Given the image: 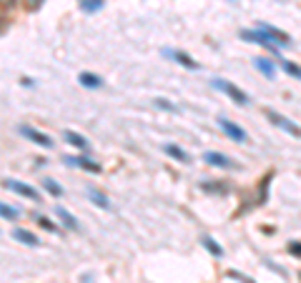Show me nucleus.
Listing matches in <instances>:
<instances>
[{
  "label": "nucleus",
  "mask_w": 301,
  "mask_h": 283,
  "mask_svg": "<svg viewBox=\"0 0 301 283\" xmlns=\"http://www.w3.org/2000/svg\"><path fill=\"white\" fill-rule=\"evenodd\" d=\"M214 86H216L221 93H226V96H228L234 103H238V106H248V103H251V98H248L238 86H234V83H228V80H224V78H216Z\"/></svg>",
  "instance_id": "1"
},
{
  "label": "nucleus",
  "mask_w": 301,
  "mask_h": 283,
  "mask_svg": "<svg viewBox=\"0 0 301 283\" xmlns=\"http://www.w3.org/2000/svg\"><path fill=\"white\" fill-rule=\"evenodd\" d=\"M266 118L271 120V126L281 128L284 133H288V136H294V138H301V128H298L296 123H291L286 116H281V113H276V110H266Z\"/></svg>",
  "instance_id": "2"
},
{
  "label": "nucleus",
  "mask_w": 301,
  "mask_h": 283,
  "mask_svg": "<svg viewBox=\"0 0 301 283\" xmlns=\"http://www.w3.org/2000/svg\"><path fill=\"white\" fill-rule=\"evenodd\" d=\"M8 190H13V193H18V196H23V198H30V200H36V203H40V193L33 188V186H26V183H20V180H6L3 183Z\"/></svg>",
  "instance_id": "3"
},
{
  "label": "nucleus",
  "mask_w": 301,
  "mask_h": 283,
  "mask_svg": "<svg viewBox=\"0 0 301 283\" xmlns=\"http://www.w3.org/2000/svg\"><path fill=\"white\" fill-rule=\"evenodd\" d=\"M241 38H244V40H248V43L264 46V48H268L271 53H276V46L271 43V38H268L264 30H241Z\"/></svg>",
  "instance_id": "4"
},
{
  "label": "nucleus",
  "mask_w": 301,
  "mask_h": 283,
  "mask_svg": "<svg viewBox=\"0 0 301 283\" xmlns=\"http://www.w3.org/2000/svg\"><path fill=\"white\" fill-rule=\"evenodd\" d=\"M204 160L208 166H216V168H226V170H238V163H234L231 158H226L224 153H216V150H208L204 156Z\"/></svg>",
  "instance_id": "5"
},
{
  "label": "nucleus",
  "mask_w": 301,
  "mask_h": 283,
  "mask_svg": "<svg viewBox=\"0 0 301 283\" xmlns=\"http://www.w3.org/2000/svg\"><path fill=\"white\" fill-rule=\"evenodd\" d=\"M218 126H221V130H224L231 140L246 143V130H244L241 126H236V123H231V120H226V118H218Z\"/></svg>",
  "instance_id": "6"
},
{
  "label": "nucleus",
  "mask_w": 301,
  "mask_h": 283,
  "mask_svg": "<svg viewBox=\"0 0 301 283\" xmlns=\"http://www.w3.org/2000/svg\"><path fill=\"white\" fill-rule=\"evenodd\" d=\"M20 133H23L28 140L38 143L40 148H53V140H50L46 133H40V130H36V128H30V126H23V128H20Z\"/></svg>",
  "instance_id": "7"
},
{
  "label": "nucleus",
  "mask_w": 301,
  "mask_h": 283,
  "mask_svg": "<svg viewBox=\"0 0 301 283\" xmlns=\"http://www.w3.org/2000/svg\"><path fill=\"white\" fill-rule=\"evenodd\" d=\"M164 56H166V58H174V60H176V63H181L184 68L198 70V63H196V60H194L191 56H186L184 50H168V48H166V50H164Z\"/></svg>",
  "instance_id": "8"
},
{
  "label": "nucleus",
  "mask_w": 301,
  "mask_h": 283,
  "mask_svg": "<svg viewBox=\"0 0 301 283\" xmlns=\"http://www.w3.org/2000/svg\"><path fill=\"white\" fill-rule=\"evenodd\" d=\"M261 30H264V33H266L268 38H271V43H274V46H288V43H291V38H288V36H286L284 30H278V28H271V26H264Z\"/></svg>",
  "instance_id": "9"
},
{
  "label": "nucleus",
  "mask_w": 301,
  "mask_h": 283,
  "mask_svg": "<svg viewBox=\"0 0 301 283\" xmlns=\"http://www.w3.org/2000/svg\"><path fill=\"white\" fill-rule=\"evenodd\" d=\"M66 163H68V166H76V168H83V170H93V173L100 170L98 163H93V160H88V158H80V156H68Z\"/></svg>",
  "instance_id": "10"
},
{
  "label": "nucleus",
  "mask_w": 301,
  "mask_h": 283,
  "mask_svg": "<svg viewBox=\"0 0 301 283\" xmlns=\"http://www.w3.org/2000/svg\"><path fill=\"white\" fill-rule=\"evenodd\" d=\"M164 150L171 156V158H176L178 163H191V156L181 148V146H176V143H168V146H164Z\"/></svg>",
  "instance_id": "11"
},
{
  "label": "nucleus",
  "mask_w": 301,
  "mask_h": 283,
  "mask_svg": "<svg viewBox=\"0 0 301 283\" xmlns=\"http://www.w3.org/2000/svg\"><path fill=\"white\" fill-rule=\"evenodd\" d=\"M63 136H66V140H68L70 146H76V148H80V150H88V148H90V143H88L80 133H76V130H66Z\"/></svg>",
  "instance_id": "12"
},
{
  "label": "nucleus",
  "mask_w": 301,
  "mask_h": 283,
  "mask_svg": "<svg viewBox=\"0 0 301 283\" xmlns=\"http://www.w3.org/2000/svg\"><path fill=\"white\" fill-rule=\"evenodd\" d=\"M254 66L268 78V80H274L276 78V68H274V63H268L266 58H254Z\"/></svg>",
  "instance_id": "13"
},
{
  "label": "nucleus",
  "mask_w": 301,
  "mask_h": 283,
  "mask_svg": "<svg viewBox=\"0 0 301 283\" xmlns=\"http://www.w3.org/2000/svg\"><path fill=\"white\" fill-rule=\"evenodd\" d=\"M78 80H80V86H86V88H103V80H100L98 76H93V73H80Z\"/></svg>",
  "instance_id": "14"
},
{
  "label": "nucleus",
  "mask_w": 301,
  "mask_h": 283,
  "mask_svg": "<svg viewBox=\"0 0 301 283\" xmlns=\"http://www.w3.org/2000/svg\"><path fill=\"white\" fill-rule=\"evenodd\" d=\"M13 236H16V240H20V243H26V246H40V240H38V238H36L30 230H23V228H18Z\"/></svg>",
  "instance_id": "15"
},
{
  "label": "nucleus",
  "mask_w": 301,
  "mask_h": 283,
  "mask_svg": "<svg viewBox=\"0 0 301 283\" xmlns=\"http://www.w3.org/2000/svg\"><path fill=\"white\" fill-rule=\"evenodd\" d=\"M56 213H58V218L63 220V226H66V228H70V230H78V228H80V226H78V220H76V218H73L66 208H58Z\"/></svg>",
  "instance_id": "16"
},
{
  "label": "nucleus",
  "mask_w": 301,
  "mask_h": 283,
  "mask_svg": "<svg viewBox=\"0 0 301 283\" xmlns=\"http://www.w3.org/2000/svg\"><path fill=\"white\" fill-rule=\"evenodd\" d=\"M88 196H90V200H93V203H96L98 208H103V210H106V208H110L108 198H106V196H103L100 190H96V188H88Z\"/></svg>",
  "instance_id": "17"
},
{
  "label": "nucleus",
  "mask_w": 301,
  "mask_h": 283,
  "mask_svg": "<svg viewBox=\"0 0 301 283\" xmlns=\"http://www.w3.org/2000/svg\"><path fill=\"white\" fill-rule=\"evenodd\" d=\"M201 240H204V248H206V250H211L216 258H221V256H224V248H221L214 238H208V236H206V238H201Z\"/></svg>",
  "instance_id": "18"
},
{
  "label": "nucleus",
  "mask_w": 301,
  "mask_h": 283,
  "mask_svg": "<svg viewBox=\"0 0 301 283\" xmlns=\"http://www.w3.org/2000/svg\"><path fill=\"white\" fill-rule=\"evenodd\" d=\"M43 188H46L50 196H56V198H60V196H63V188H60L53 178H46V180H43Z\"/></svg>",
  "instance_id": "19"
},
{
  "label": "nucleus",
  "mask_w": 301,
  "mask_h": 283,
  "mask_svg": "<svg viewBox=\"0 0 301 283\" xmlns=\"http://www.w3.org/2000/svg\"><path fill=\"white\" fill-rule=\"evenodd\" d=\"M80 8L86 13H98L103 8V0H80Z\"/></svg>",
  "instance_id": "20"
},
{
  "label": "nucleus",
  "mask_w": 301,
  "mask_h": 283,
  "mask_svg": "<svg viewBox=\"0 0 301 283\" xmlns=\"http://www.w3.org/2000/svg\"><path fill=\"white\" fill-rule=\"evenodd\" d=\"M0 216L8 218V220H16V218H18V210L10 208V206H6V203H0Z\"/></svg>",
  "instance_id": "21"
},
{
  "label": "nucleus",
  "mask_w": 301,
  "mask_h": 283,
  "mask_svg": "<svg viewBox=\"0 0 301 283\" xmlns=\"http://www.w3.org/2000/svg\"><path fill=\"white\" fill-rule=\"evenodd\" d=\"M281 66H284V70H286L288 76H294V78L301 80V66H294V63H288V60H284Z\"/></svg>",
  "instance_id": "22"
},
{
  "label": "nucleus",
  "mask_w": 301,
  "mask_h": 283,
  "mask_svg": "<svg viewBox=\"0 0 301 283\" xmlns=\"http://www.w3.org/2000/svg\"><path fill=\"white\" fill-rule=\"evenodd\" d=\"M156 106H158V108H164V110H171V113H178V108H176L174 103H166L164 98H158V100H156Z\"/></svg>",
  "instance_id": "23"
},
{
  "label": "nucleus",
  "mask_w": 301,
  "mask_h": 283,
  "mask_svg": "<svg viewBox=\"0 0 301 283\" xmlns=\"http://www.w3.org/2000/svg\"><path fill=\"white\" fill-rule=\"evenodd\" d=\"M204 190H211V193H226V186H216V183H204Z\"/></svg>",
  "instance_id": "24"
},
{
  "label": "nucleus",
  "mask_w": 301,
  "mask_h": 283,
  "mask_svg": "<svg viewBox=\"0 0 301 283\" xmlns=\"http://www.w3.org/2000/svg\"><path fill=\"white\" fill-rule=\"evenodd\" d=\"M38 223H40V226H43V228H46V230H50V233H53V230H56V223H53V220H50V218H38Z\"/></svg>",
  "instance_id": "25"
},
{
  "label": "nucleus",
  "mask_w": 301,
  "mask_h": 283,
  "mask_svg": "<svg viewBox=\"0 0 301 283\" xmlns=\"http://www.w3.org/2000/svg\"><path fill=\"white\" fill-rule=\"evenodd\" d=\"M43 3H46V0H26V8H28V10H38Z\"/></svg>",
  "instance_id": "26"
},
{
  "label": "nucleus",
  "mask_w": 301,
  "mask_h": 283,
  "mask_svg": "<svg viewBox=\"0 0 301 283\" xmlns=\"http://www.w3.org/2000/svg\"><path fill=\"white\" fill-rule=\"evenodd\" d=\"M288 250H291L294 256H301V243H288Z\"/></svg>",
  "instance_id": "27"
},
{
  "label": "nucleus",
  "mask_w": 301,
  "mask_h": 283,
  "mask_svg": "<svg viewBox=\"0 0 301 283\" xmlns=\"http://www.w3.org/2000/svg\"><path fill=\"white\" fill-rule=\"evenodd\" d=\"M6 28H8V23H6L3 18H0V36H3V33H6Z\"/></svg>",
  "instance_id": "28"
},
{
  "label": "nucleus",
  "mask_w": 301,
  "mask_h": 283,
  "mask_svg": "<svg viewBox=\"0 0 301 283\" xmlns=\"http://www.w3.org/2000/svg\"><path fill=\"white\" fill-rule=\"evenodd\" d=\"M231 276H236V278H241V280H244V283H254V280H251V278H244V276H238V273H231Z\"/></svg>",
  "instance_id": "29"
},
{
  "label": "nucleus",
  "mask_w": 301,
  "mask_h": 283,
  "mask_svg": "<svg viewBox=\"0 0 301 283\" xmlns=\"http://www.w3.org/2000/svg\"><path fill=\"white\" fill-rule=\"evenodd\" d=\"M231 3H236V0H231Z\"/></svg>",
  "instance_id": "30"
}]
</instances>
